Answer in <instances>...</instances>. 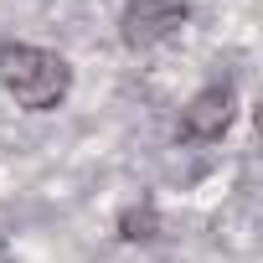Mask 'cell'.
<instances>
[{
  "label": "cell",
  "mask_w": 263,
  "mask_h": 263,
  "mask_svg": "<svg viewBox=\"0 0 263 263\" xmlns=\"http://www.w3.org/2000/svg\"><path fill=\"white\" fill-rule=\"evenodd\" d=\"M0 88L26 114H52L72 93V62L31 42H0Z\"/></svg>",
  "instance_id": "6da1fadb"
},
{
  "label": "cell",
  "mask_w": 263,
  "mask_h": 263,
  "mask_svg": "<svg viewBox=\"0 0 263 263\" xmlns=\"http://www.w3.org/2000/svg\"><path fill=\"white\" fill-rule=\"evenodd\" d=\"M186 21H191L186 0H124V11H119V42L129 52H155L171 36H181Z\"/></svg>",
  "instance_id": "7a4b0ae2"
},
{
  "label": "cell",
  "mask_w": 263,
  "mask_h": 263,
  "mask_svg": "<svg viewBox=\"0 0 263 263\" xmlns=\"http://www.w3.org/2000/svg\"><path fill=\"white\" fill-rule=\"evenodd\" d=\"M232 119H237V88L232 83H206V88H196L186 98L176 135L186 145H212V140H222L232 129Z\"/></svg>",
  "instance_id": "3957f363"
},
{
  "label": "cell",
  "mask_w": 263,
  "mask_h": 263,
  "mask_svg": "<svg viewBox=\"0 0 263 263\" xmlns=\"http://www.w3.org/2000/svg\"><path fill=\"white\" fill-rule=\"evenodd\" d=\"M119 237L124 242H155L160 237V212H155V201H129L124 212H119Z\"/></svg>",
  "instance_id": "277c9868"
}]
</instances>
